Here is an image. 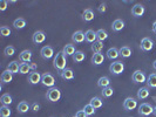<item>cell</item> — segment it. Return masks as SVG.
Here are the masks:
<instances>
[{
	"label": "cell",
	"instance_id": "obj_26",
	"mask_svg": "<svg viewBox=\"0 0 156 117\" xmlns=\"http://www.w3.org/2000/svg\"><path fill=\"white\" fill-rule=\"evenodd\" d=\"M63 54L66 55V56H73V55L75 54V46L74 45H70V43H68V45H66V46L63 47Z\"/></svg>",
	"mask_w": 156,
	"mask_h": 117
},
{
	"label": "cell",
	"instance_id": "obj_43",
	"mask_svg": "<svg viewBox=\"0 0 156 117\" xmlns=\"http://www.w3.org/2000/svg\"><path fill=\"white\" fill-rule=\"evenodd\" d=\"M31 109L33 110L34 112H38V111L40 110V105L38 104V103H33V104H32V107H31Z\"/></svg>",
	"mask_w": 156,
	"mask_h": 117
},
{
	"label": "cell",
	"instance_id": "obj_48",
	"mask_svg": "<svg viewBox=\"0 0 156 117\" xmlns=\"http://www.w3.org/2000/svg\"><path fill=\"white\" fill-rule=\"evenodd\" d=\"M153 114H154V115L156 116V107H154V112H153Z\"/></svg>",
	"mask_w": 156,
	"mask_h": 117
},
{
	"label": "cell",
	"instance_id": "obj_1",
	"mask_svg": "<svg viewBox=\"0 0 156 117\" xmlns=\"http://www.w3.org/2000/svg\"><path fill=\"white\" fill-rule=\"evenodd\" d=\"M66 64H67V59H66V55L63 54V52L56 53L54 60H53V66H54L55 69L58 70L59 73H61L63 69L67 68Z\"/></svg>",
	"mask_w": 156,
	"mask_h": 117
},
{
	"label": "cell",
	"instance_id": "obj_20",
	"mask_svg": "<svg viewBox=\"0 0 156 117\" xmlns=\"http://www.w3.org/2000/svg\"><path fill=\"white\" fill-rule=\"evenodd\" d=\"M72 59H73V61H74L75 63H81L85 61L86 54H85L83 52H81V50H76L75 54L72 56Z\"/></svg>",
	"mask_w": 156,
	"mask_h": 117
},
{
	"label": "cell",
	"instance_id": "obj_37",
	"mask_svg": "<svg viewBox=\"0 0 156 117\" xmlns=\"http://www.w3.org/2000/svg\"><path fill=\"white\" fill-rule=\"evenodd\" d=\"M31 71L30 63H20V74H28Z\"/></svg>",
	"mask_w": 156,
	"mask_h": 117
},
{
	"label": "cell",
	"instance_id": "obj_3",
	"mask_svg": "<svg viewBox=\"0 0 156 117\" xmlns=\"http://www.w3.org/2000/svg\"><path fill=\"white\" fill-rule=\"evenodd\" d=\"M46 97L48 101L51 102H58L60 98H61V91L56 88V87H53V88H49V90L47 91Z\"/></svg>",
	"mask_w": 156,
	"mask_h": 117
},
{
	"label": "cell",
	"instance_id": "obj_5",
	"mask_svg": "<svg viewBox=\"0 0 156 117\" xmlns=\"http://www.w3.org/2000/svg\"><path fill=\"white\" fill-rule=\"evenodd\" d=\"M154 112V107L150 103H142L139 107V114L141 116H149Z\"/></svg>",
	"mask_w": 156,
	"mask_h": 117
},
{
	"label": "cell",
	"instance_id": "obj_36",
	"mask_svg": "<svg viewBox=\"0 0 156 117\" xmlns=\"http://www.w3.org/2000/svg\"><path fill=\"white\" fill-rule=\"evenodd\" d=\"M11 114H12L11 108L7 107V105H2V107L0 108V116L1 117H9Z\"/></svg>",
	"mask_w": 156,
	"mask_h": 117
},
{
	"label": "cell",
	"instance_id": "obj_33",
	"mask_svg": "<svg viewBox=\"0 0 156 117\" xmlns=\"http://www.w3.org/2000/svg\"><path fill=\"white\" fill-rule=\"evenodd\" d=\"M0 102L2 103V105H9V104H12V96L9 95V94H5V95H2L1 96V98H0Z\"/></svg>",
	"mask_w": 156,
	"mask_h": 117
},
{
	"label": "cell",
	"instance_id": "obj_44",
	"mask_svg": "<svg viewBox=\"0 0 156 117\" xmlns=\"http://www.w3.org/2000/svg\"><path fill=\"white\" fill-rule=\"evenodd\" d=\"M75 117H87V115H86V112L83 111V110H80V111H78L76 112V116Z\"/></svg>",
	"mask_w": 156,
	"mask_h": 117
},
{
	"label": "cell",
	"instance_id": "obj_17",
	"mask_svg": "<svg viewBox=\"0 0 156 117\" xmlns=\"http://www.w3.org/2000/svg\"><path fill=\"white\" fill-rule=\"evenodd\" d=\"M7 70L12 74H16V73H20V63L18 61H12V62L8 63Z\"/></svg>",
	"mask_w": 156,
	"mask_h": 117
},
{
	"label": "cell",
	"instance_id": "obj_15",
	"mask_svg": "<svg viewBox=\"0 0 156 117\" xmlns=\"http://www.w3.org/2000/svg\"><path fill=\"white\" fill-rule=\"evenodd\" d=\"M59 74H60L61 78L66 80V81H72V80H74V71H73V69H70V68H66V69H63L62 71L59 73Z\"/></svg>",
	"mask_w": 156,
	"mask_h": 117
},
{
	"label": "cell",
	"instance_id": "obj_10",
	"mask_svg": "<svg viewBox=\"0 0 156 117\" xmlns=\"http://www.w3.org/2000/svg\"><path fill=\"white\" fill-rule=\"evenodd\" d=\"M144 12H146V8L143 5H141V4H136V5H134L133 8H132V15L135 16V18H140L144 14Z\"/></svg>",
	"mask_w": 156,
	"mask_h": 117
},
{
	"label": "cell",
	"instance_id": "obj_16",
	"mask_svg": "<svg viewBox=\"0 0 156 117\" xmlns=\"http://www.w3.org/2000/svg\"><path fill=\"white\" fill-rule=\"evenodd\" d=\"M103 61H105V56L102 53H95L92 56V63L94 66H100L103 63Z\"/></svg>",
	"mask_w": 156,
	"mask_h": 117
},
{
	"label": "cell",
	"instance_id": "obj_29",
	"mask_svg": "<svg viewBox=\"0 0 156 117\" xmlns=\"http://www.w3.org/2000/svg\"><path fill=\"white\" fill-rule=\"evenodd\" d=\"M147 84H148V88H151V89H155L156 88V74L153 73L150 74L148 77H147Z\"/></svg>",
	"mask_w": 156,
	"mask_h": 117
},
{
	"label": "cell",
	"instance_id": "obj_12",
	"mask_svg": "<svg viewBox=\"0 0 156 117\" xmlns=\"http://www.w3.org/2000/svg\"><path fill=\"white\" fill-rule=\"evenodd\" d=\"M137 107V101L133 97H127L123 102V108L126 110H134Z\"/></svg>",
	"mask_w": 156,
	"mask_h": 117
},
{
	"label": "cell",
	"instance_id": "obj_18",
	"mask_svg": "<svg viewBox=\"0 0 156 117\" xmlns=\"http://www.w3.org/2000/svg\"><path fill=\"white\" fill-rule=\"evenodd\" d=\"M94 12L92 8H87L83 11V13H82V20L83 21H86V22H89V21H92L94 19Z\"/></svg>",
	"mask_w": 156,
	"mask_h": 117
},
{
	"label": "cell",
	"instance_id": "obj_34",
	"mask_svg": "<svg viewBox=\"0 0 156 117\" xmlns=\"http://www.w3.org/2000/svg\"><path fill=\"white\" fill-rule=\"evenodd\" d=\"M103 42H100V41H95L93 45H92V50L94 52V54L95 53H101L102 48H103Z\"/></svg>",
	"mask_w": 156,
	"mask_h": 117
},
{
	"label": "cell",
	"instance_id": "obj_6",
	"mask_svg": "<svg viewBox=\"0 0 156 117\" xmlns=\"http://www.w3.org/2000/svg\"><path fill=\"white\" fill-rule=\"evenodd\" d=\"M140 48L141 50H143V52H150L154 48V41L150 38H143L141 40Z\"/></svg>",
	"mask_w": 156,
	"mask_h": 117
},
{
	"label": "cell",
	"instance_id": "obj_8",
	"mask_svg": "<svg viewBox=\"0 0 156 117\" xmlns=\"http://www.w3.org/2000/svg\"><path fill=\"white\" fill-rule=\"evenodd\" d=\"M132 80H133L134 83H143V82L147 81V77H146V74L142 70H136V71H134Z\"/></svg>",
	"mask_w": 156,
	"mask_h": 117
},
{
	"label": "cell",
	"instance_id": "obj_32",
	"mask_svg": "<svg viewBox=\"0 0 156 117\" xmlns=\"http://www.w3.org/2000/svg\"><path fill=\"white\" fill-rule=\"evenodd\" d=\"M92 107H93L94 109H99V108H101L102 104H103V101H102L100 97H93L92 100H90V103H89Z\"/></svg>",
	"mask_w": 156,
	"mask_h": 117
},
{
	"label": "cell",
	"instance_id": "obj_28",
	"mask_svg": "<svg viewBox=\"0 0 156 117\" xmlns=\"http://www.w3.org/2000/svg\"><path fill=\"white\" fill-rule=\"evenodd\" d=\"M13 27L16 29H23L26 27V20L23 18H18V19L14 20V22H13Z\"/></svg>",
	"mask_w": 156,
	"mask_h": 117
},
{
	"label": "cell",
	"instance_id": "obj_42",
	"mask_svg": "<svg viewBox=\"0 0 156 117\" xmlns=\"http://www.w3.org/2000/svg\"><path fill=\"white\" fill-rule=\"evenodd\" d=\"M98 9H99V12H100V13H105V12L107 11V5H106L105 2H102L101 5L99 6V8H98Z\"/></svg>",
	"mask_w": 156,
	"mask_h": 117
},
{
	"label": "cell",
	"instance_id": "obj_27",
	"mask_svg": "<svg viewBox=\"0 0 156 117\" xmlns=\"http://www.w3.org/2000/svg\"><path fill=\"white\" fill-rule=\"evenodd\" d=\"M119 56H120V54H119V49L115 48V47L109 48V49L107 50V57H108L109 60H116Z\"/></svg>",
	"mask_w": 156,
	"mask_h": 117
},
{
	"label": "cell",
	"instance_id": "obj_2",
	"mask_svg": "<svg viewBox=\"0 0 156 117\" xmlns=\"http://www.w3.org/2000/svg\"><path fill=\"white\" fill-rule=\"evenodd\" d=\"M109 71L113 75H120L125 71V63L122 61H115V62L110 63Z\"/></svg>",
	"mask_w": 156,
	"mask_h": 117
},
{
	"label": "cell",
	"instance_id": "obj_31",
	"mask_svg": "<svg viewBox=\"0 0 156 117\" xmlns=\"http://www.w3.org/2000/svg\"><path fill=\"white\" fill-rule=\"evenodd\" d=\"M110 84V80L109 77H107V76H102V77L99 78V81H98V86L100 87V88H107V87H109Z\"/></svg>",
	"mask_w": 156,
	"mask_h": 117
},
{
	"label": "cell",
	"instance_id": "obj_40",
	"mask_svg": "<svg viewBox=\"0 0 156 117\" xmlns=\"http://www.w3.org/2000/svg\"><path fill=\"white\" fill-rule=\"evenodd\" d=\"M83 111L86 112L87 116H92L95 114V109H94L93 107L90 105V104H88V105H85V108H83Z\"/></svg>",
	"mask_w": 156,
	"mask_h": 117
},
{
	"label": "cell",
	"instance_id": "obj_38",
	"mask_svg": "<svg viewBox=\"0 0 156 117\" xmlns=\"http://www.w3.org/2000/svg\"><path fill=\"white\" fill-rule=\"evenodd\" d=\"M0 34H1L2 36H9V35H11V29H9V27H7V26H1V27H0Z\"/></svg>",
	"mask_w": 156,
	"mask_h": 117
},
{
	"label": "cell",
	"instance_id": "obj_35",
	"mask_svg": "<svg viewBox=\"0 0 156 117\" xmlns=\"http://www.w3.org/2000/svg\"><path fill=\"white\" fill-rule=\"evenodd\" d=\"M102 96L105 97V98H109V97H112L113 96V94H114V89L112 88V87H107V88H103L102 89Z\"/></svg>",
	"mask_w": 156,
	"mask_h": 117
},
{
	"label": "cell",
	"instance_id": "obj_30",
	"mask_svg": "<svg viewBox=\"0 0 156 117\" xmlns=\"http://www.w3.org/2000/svg\"><path fill=\"white\" fill-rule=\"evenodd\" d=\"M108 39V33L105 31V29H99L96 32V41H100L103 42L105 40Z\"/></svg>",
	"mask_w": 156,
	"mask_h": 117
},
{
	"label": "cell",
	"instance_id": "obj_39",
	"mask_svg": "<svg viewBox=\"0 0 156 117\" xmlns=\"http://www.w3.org/2000/svg\"><path fill=\"white\" fill-rule=\"evenodd\" d=\"M4 53L6 56H13L14 53H16V48L13 46H7L5 48V50H4Z\"/></svg>",
	"mask_w": 156,
	"mask_h": 117
},
{
	"label": "cell",
	"instance_id": "obj_14",
	"mask_svg": "<svg viewBox=\"0 0 156 117\" xmlns=\"http://www.w3.org/2000/svg\"><path fill=\"white\" fill-rule=\"evenodd\" d=\"M19 60L23 63H30L32 60V52L26 49V50H23L20 54H19Z\"/></svg>",
	"mask_w": 156,
	"mask_h": 117
},
{
	"label": "cell",
	"instance_id": "obj_45",
	"mask_svg": "<svg viewBox=\"0 0 156 117\" xmlns=\"http://www.w3.org/2000/svg\"><path fill=\"white\" fill-rule=\"evenodd\" d=\"M30 66H31V69H33V71H35V69H37V64H35V63H30Z\"/></svg>",
	"mask_w": 156,
	"mask_h": 117
},
{
	"label": "cell",
	"instance_id": "obj_11",
	"mask_svg": "<svg viewBox=\"0 0 156 117\" xmlns=\"http://www.w3.org/2000/svg\"><path fill=\"white\" fill-rule=\"evenodd\" d=\"M32 40H33V42H34L35 45H40V43L45 42V40H46V34H45V32H42V31L35 32V33L33 34Z\"/></svg>",
	"mask_w": 156,
	"mask_h": 117
},
{
	"label": "cell",
	"instance_id": "obj_22",
	"mask_svg": "<svg viewBox=\"0 0 156 117\" xmlns=\"http://www.w3.org/2000/svg\"><path fill=\"white\" fill-rule=\"evenodd\" d=\"M149 94H150L149 88H147V87L140 88V89L137 90V98H139V100H146L149 96Z\"/></svg>",
	"mask_w": 156,
	"mask_h": 117
},
{
	"label": "cell",
	"instance_id": "obj_21",
	"mask_svg": "<svg viewBox=\"0 0 156 117\" xmlns=\"http://www.w3.org/2000/svg\"><path fill=\"white\" fill-rule=\"evenodd\" d=\"M125 28V21L123 20H121V19H116L113 25H112V29L114 32H120L122 31Z\"/></svg>",
	"mask_w": 156,
	"mask_h": 117
},
{
	"label": "cell",
	"instance_id": "obj_47",
	"mask_svg": "<svg viewBox=\"0 0 156 117\" xmlns=\"http://www.w3.org/2000/svg\"><path fill=\"white\" fill-rule=\"evenodd\" d=\"M153 68H154V69L156 70V60L154 61V62H153Z\"/></svg>",
	"mask_w": 156,
	"mask_h": 117
},
{
	"label": "cell",
	"instance_id": "obj_46",
	"mask_svg": "<svg viewBox=\"0 0 156 117\" xmlns=\"http://www.w3.org/2000/svg\"><path fill=\"white\" fill-rule=\"evenodd\" d=\"M153 32H154V33L156 34V21L153 23Z\"/></svg>",
	"mask_w": 156,
	"mask_h": 117
},
{
	"label": "cell",
	"instance_id": "obj_13",
	"mask_svg": "<svg viewBox=\"0 0 156 117\" xmlns=\"http://www.w3.org/2000/svg\"><path fill=\"white\" fill-rule=\"evenodd\" d=\"M72 40H73V42H75V43H82L83 41H86L85 33L82 31H76L72 35Z\"/></svg>",
	"mask_w": 156,
	"mask_h": 117
},
{
	"label": "cell",
	"instance_id": "obj_23",
	"mask_svg": "<svg viewBox=\"0 0 156 117\" xmlns=\"http://www.w3.org/2000/svg\"><path fill=\"white\" fill-rule=\"evenodd\" d=\"M30 104L27 103L26 101H21L19 104H18V107H16V109H18V112L19 114H26L28 110H30Z\"/></svg>",
	"mask_w": 156,
	"mask_h": 117
},
{
	"label": "cell",
	"instance_id": "obj_4",
	"mask_svg": "<svg viewBox=\"0 0 156 117\" xmlns=\"http://www.w3.org/2000/svg\"><path fill=\"white\" fill-rule=\"evenodd\" d=\"M41 83L42 86L48 87V88H53L55 84V78L51 73H45L41 78Z\"/></svg>",
	"mask_w": 156,
	"mask_h": 117
},
{
	"label": "cell",
	"instance_id": "obj_25",
	"mask_svg": "<svg viewBox=\"0 0 156 117\" xmlns=\"http://www.w3.org/2000/svg\"><path fill=\"white\" fill-rule=\"evenodd\" d=\"M13 80V74L9 73L7 69L1 74V83H11Z\"/></svg>",
	"mask_w": 156,
	"mask_h": 117
},
{
	"label": "cell",
	"instance_id": "obj_9",
	"mask_svg": "<svg viewBox=\"0 0 156 117\" xmlns=\"http://www.w3.org/2000/svg\"><path fill=\"white\" fill-rule=\"evenodd\" d=\"M41 78H42V75L40 74L39 71H32L30 73V75H28V82L31 83L32 86H35V84H38L41 82Z\"/></svg>",
	"mask_w": 156,
	"mask_h": 117
},
{
	"label": "cell",
	"instance_id": "obj_24",
	"mask_svg": "<svg viewBox=\"0 0 156 117\" xmlns=\"http://www.w3.org/2000/svg\"><path fill=\"white\" fill-rule=\"evenodd\" d=\"M85 36H86V41L89 43H94L96 41V32H94L93 29H88L85 33Z\"/></svg>",
	"mask_w": 156,
	"mask_h": 117
},
{
	"label": "cell",
	"instance_id": "obj_19",
	"mask_svg": "<svg viewBox=\"0 0 156 117\" xmlns=\"http://www.w3.org/2000/svg\"><path fill=\"white\" fill-rule=\"evenodd\" d=\"M119 54L122 59H128L132 56V49L128 46H123L119 49Z\"/></svg>",
	"mask_w": 156,
	"mask_h": 117
},
{
	"label": "cell",
	"instance_id": "obj_7",
	"mask_svg": "<svg viewBox=\"0 0 156 117\" xmlns=\"http://www.w3.org/2000/svg\"><path fill=\"white\" fill-rule=\"evenodd\" d=\"M40 55L42 59L45 60H51L54 56V49L51 46H45L42 47V49L40 50Z\"/></svg>",
	"mask_w": 156,
	"mask_h": 117
},
{
	"label": "cell",
	"instance_id": "obj_41",
	"mask_svg": "<svg viewBox=\"0 0 156 117\" xmlns=\"http://www.w3.org/2000/svg\"><path fill=\"white\" fill-rule=\"evenodd\" d=\"M7 1H5V0H2V1H0V11L1 12H4V11H6V8H7Z\"/></svg>",
	"mask_w": 156,
	"mask_h": 117
}]
</instances>
